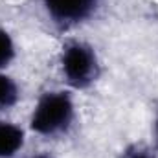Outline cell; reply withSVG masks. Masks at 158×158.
<instances>
[{"mask_svg":"<svg viewBox=\"0 0 158 158\" xmlns=\"http://www.w3.org/2000/svg\"><path fill=\"white\" fill-rule=\"evenodd\" d=\"M76 118H77V107L72 90L68 88L44 90L31 109L30 131L48 140L63 138L72 131Z\"/></svg>","mask_w":158,"mask_h":158,"instance_id":"obj_1","label":"cell"},{"mask_svg":"<svg viewBox=\"0 0 158 158\" xmlns=\"http://www.w3.org/2000/svg\"><path fill=\"white\" fill-rule=\"evenodd\" d=\"M57 64L66 88L72 92L92 88L99 81L103 70L96 48L81 39H68L63 42Z\"/></svg>","mask_w":158,"mask_h":158,"instance_id":"obj_2","label":"cell"},{"mask_svg":"<svg viewBox=\"0 0 158 158\" xmlns=\"http://www.w3.org/2000/svg\"><path fill=\"white\" fill-rule=\"evenodd\" d=\"M46 19L59 31H72L94 20L105 0H40Z\"/></svg>","mask_w":158,"mask_h":158,"instance_id":"obj_3","label":"cell"},{"mask_svg":"<svg viewBox=\"0 0 158 158\" xmlns=\"http://www.w3.org/2000/svg\"><path fill=\"white\" fill-rule=\"evenodd\" d=\"M26 145V131L9 121L0 118V158H15Z\"/></svg>","mask_w":158,"mask_h":158,"instance_id":"obj_4","label":"cell"},{"mask_svg":"<svg viewBox=\"0 0 158 158\" xmlns=\"http://www.w3.org/2000/svg\"><path fill=\"white\" fill-rule=\"evenodd\" d=\"M20 86L7 72H0V114H6L20 101Z\"/></svg>","mask_w":158,"mask_h":158,"instance_id":"obj_5","label":"cell"},{"mask_svg":"<svg viewBox=\"0 0 158 158\" xmlns=\"http://www.w3.org/2000/svg\"><path fill=\"white\" fill-rule=\"evenodd\" d=\"M17 59V44L13 35L0 26V72H6Z\"/></svg>","mask_w":158,"mask_h":158,"instance_id":"obj_6","label":"cell"},{"mask_svg":"<svg viewBox=\"0 0 158 158\" xmlns=\"http://www.w3.org/2000/svg\"><path fill=\"white\" fill-rule=\"evenodd\" d=\"M119 158H158V151L151 143L132 142L119 153Z\"/></svg>","mask_w":158,"mask_h":158,"instance_id":"obj_7","label":"cell"},{"mask_svg":"<svg viewBox=\"0 0 158 158\" xmlns=\"http://www.w3.org/2000/svg\"><path fill=\"white\" fill-rule=\"evenodd\" d=\"M151 145L158 151V107L155 110L153 121H151Z\"/></svg>","mask_w":158,"mask_h":158,"instance_id":"obj_8","label":"cell"},{"mask_svg":"<svg viewBox=\"0 0 158 158\" xmlns=\"http://www.w3.org/2000/svg\"><path fill=\"white\" fill-rule=\"evenodd\" d=\"M28 158H52V156L44 155V153H37V155H31V156H28Z\"/></svg>","mask_w":158,"mask_h":158,"instance_id":"obj_9","label":"cell"}]
</instances>
